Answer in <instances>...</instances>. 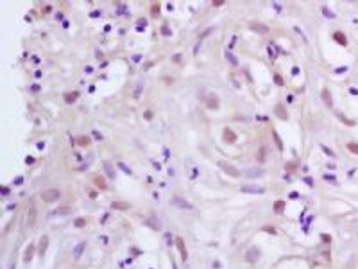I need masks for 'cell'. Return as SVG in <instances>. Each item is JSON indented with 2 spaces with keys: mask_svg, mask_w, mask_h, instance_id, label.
Here are the masks:
<instances>
[{
  "mask_svg": "<svg viewBox=\"0 0 358 269\" xmlns=\"http://www.w3.org/2000/svg\"><path fill=\"white\" fill-rule=\"evenodd\" d=\"M61 197V190L59 188H47L41 190V199L45 203H56V201Z\"/></svg>",
  "mask_w": 358,
  "mask_h": 269,
  "instance_id": "obj_1",
  "label": "cell"
},
{
  "mask_svg": "<svg viewBox=\"0 0 358 269\" xmlns=\"http://www.w3.org/2000/svg\"><path fill=\"white\" fill-rule=\"evenodd\" d=\"M218 167H220L224 172H226V174H229L231 178H240V176H242V172H240L235 165H231V163H228V162H224V160L218 162Z\"/></svg>",
  "mask_w": 358,
  "mask_h": 269,
  "instance_id": "obj_2",
  "label": "cell"
},
{
  "mask_svg": "<svg viewBox=\"0 0 358 269\" xmlns=\"http://www.w3.org/2000/svg\"><path fill=\"white\" fill-rule=\"evenodd\" d=\"M240 190L243 194H265V187L261 185H242Z\"/></svg>",
  "mask_w": 358,
  "mask_h": 269,
  "instance_id": "obj_3",
  "label": "cell"
},
{
  "mask_svg": "<svg viewBox=\"0 0 358 269\" xmlns=\"http://www.w3.org/2000/svg\"><path fill=\"white\" fill-rule=\"evenodd\" d=\"M260 255H261V251L256 248V246H253V248H249V250H247V253H245V260H247V262H251V264H254V262H258Z\"/></svg>",
  "mask_w": 358,
  "mask_h": 269,
  "instance_id": "obj_4",
  "label": "cell"
},
{
  "mask_svg": "<svg viewBox=\"0 0 358 269\" xmlns=\"http://www.w3.org/2000/svg\"><path fill=\"white\" fill-rule=\"evenodd\" d=\"M36 215H38V212H36L34 203H29V208H27V224H29V228H32L36 224Z\"/></svg>",
  "mask_w": 358,
  "mask_h": 269,
  "instance_id": "obj_5",
  "label": "cell"
},
{
  "mask_svg": "<svg viewBox=\"0 0 358 269\" xmlns=\"http://www.w3.org/2000/svg\"><path fill=\"white\" fill-rule=\"evenodd\" d=\"M175 248H177V251H179V255H181V258L186 262V258H188V251H186V246H185V240L181 239V237H175Z\"/></svg>",
  "mask_w": 358,
  "mask_h": 269,
  "instance_id": "obj_6",
  "label": "cell"
},
{
  "mask_svg": "<svg viewBox=\"0 0 358 269\" xmlns=\"http://www.w3.org/2000/svg\"><path fill=\"white\" fill-rule=\"evenodd\" d=\"M222 138H224V142H228V144H235L236 142V133L233 129H229V127H224Z\"/></svg>",
  "mask_w": 358,
  "mask_h": 269,
  "instance_id": "obj_7",
  "label": "cell"
},
{
  "mask_svg": "<svg viewBox=\"0 0 358 269\" xmlns=\"http://www.w3.org/2000/svg\"><path fill=\"white\" fill-rule=\"evenodd\" d=\"M172 205L177 206V208H185V210H192V208H193L188 201H185L183 197H172Z\"/></svg>",
  "mask_w": 358,
  "mask_h": 269,
  "instance_id": "obj_8",
  "label": "cell"
},
{
  "mask_svg": "<svg viewBox=\"0 0 358 269\" xmlns=\"http://www.w3.org/2000/svg\"><path fill=\"white\" fill-rule=\"evenodd\" d=\"M47 248H49V237H47V235H41V237H39V248H38V253H39L41 258L45 257V253H47Z\"/></svg>",
  "mask_w": 358,
  "mask_h": 269,
  "instance_id": "obj_9",
  "label": "cell"
},
{
  "mask_svg": "<svg viewBox=\"0 0 358 269\" xmlns=\"http://www.w3.org/2000/svg\"><path fill=\"white\" fill-rule=\"evenodd\" d=\"M249 27L254 31V32H260V34H267L268 32V27L265 24H261V22H251Z\"/></svg>",
  "mask_w": 358,
  "mask_h": 269,
  "instance_id": "obj_10",
  "label": "cell"
},
{
  "mask_svg": "<svg viewBox=\"0 0 358 269\" xmlns=\"http://www.w3.org/2000/svg\"><path fill=\"white\" fill-rule=\"evenodd\" d=\"M93 183H95V187H97V188H100V190H106V188H107L106 179H104L102 176H99V174H95V176H93Z\"/></svg>",
  "mask_w": 358,
  "mask_h": 269,
  "instance_id": "obj_11",
  "label": "cell"
},
{
  "mask_svg": "<svg viewBox=\"0 0 358 269\" xmlns=\"http://www.w3.org/2000/svg\"><path fill=\"white\" fill-rule=\"evenodd\" d=\"M86 250V242H79L75 248H74V258L75 260H79L81 257H82V251Z\"/></svg>",
  "mask_w": 358,
  "mask_h": 269,
  "instance_id": "obj_12",
  "label": "cell"
},
{
  "mask_svg": "<svg viewBox=\"0 0 358 269\" xmlns=\"http://www.w3.org/2000/svg\"><path fill=\"white\" fill-rule=\"evenodd\" d=\"M206 106H208V109H218V97L217 95H210L206 99Z\"/></svg>",
  "mask_w": 358,
  "mask_h": 269,
  "instance_id": "obj_13",
  "label": "cell"
},
{
  "mask_svg": "<svg viewBox=\"0 0 358 269\" xmlns=\"http://www.w3.org/2000/svg\"><path fill=\"white\" fill-rule=\"evenodd\" d=\"M111 208H113V210H129L131 205L124 203V201H113V203H111Z\"/></svg>",
  "mask_w": 358,
  "mask_h": 269,
  "instance_id": "obj_14",
  "label": "cell"
},
{
  "mask_svg": "<svg viewBox=\"0 0 358 269\" xmlns=\"http://www.w3.org/2000/svg\"><path fill=\"white\" fill-rule=\"evenodd\" d=\"M322 101H324V104L326 106H333V101H331V94H329V90L328 88H322Z\"/></svg>",
  "mask_w": 358,
  "mask_h": 269,
  "instance_id": "obj_15",
  "label": "cell"
},
{
  "mask_svg": "<svg viewBox=\"0 0 358 269\" xmlns=\"http://www.w3.org/2000/svg\"><path fill=\"white\" fill-rule=\"evenodd\" d=\"M243 174H245V176H251V178H261L265 172H263L261 169H247Z\"/></svg>",
  "mask_w": 358,
  "mask_h": 269,
  "instance_id": "obj_16",
  "label": "cell"
},
{
  "mask_svg": "<svg viewBox=\"0 0 358 269\" xmlns=\"http://www.w3.org/2000/svg\"><path fill=\"white\" fill-rule=\"evenodd\" d=\"M333 40L337 41L339 45H344V47H346V45H347V40H346V36H344V34H342L340 31H337V32L333 34Z\"/></svg>",
  "mask_w": 358,
  "mask_h": 269,
  "instance_id": "obj_17",
  "label": "cell"
},
{
  "mask_svg": "<svg viewBox=\"0 0 358 269\" xmlns=\"http://www.w3.org/2000/svg\"><path fill=\"white\" fill-rule=\"evenodd\" d=\"M285 206H286V201H283V199H278L276 203H274V214H283Z\"/></svg>",
  "mask_w": 358,
  "mask_h": 269,
  "instance_id": "obj_18",
  "label": "cell"
},
{
  "mask_svg": "<svg viewBox=\"0 0 358 269\" xmlns=\"http://www.w3.org/2000/svg\"><path fill=\"white\" fill-rule=\"evenodd\" d=\"M77 97H79V92H68V94H64V95H63L64 102H68V104L75 102V99H77Z\"/></svg>",
  "mask_w": 358,
  "mask_h": 269,
  "instance_id": "obj_19",
  "label": "cell"
},
{
  "mask_svg": "<svg viewBox=\"0 0 358 269\" xmlns=\"http://www.w3.org/2000/svg\"><path fill=\"white\" fill-rule=\"evenodd\" d=\"M32 255H34V244H29L27 250H25V255H24V260H25V262H31V260H32Z\"/></svg>",
  "mask_w": 358,
  "mask_h": 269,
  "instance_id": "obj_20",
  "label": "cell"
},
{
  "mask_svg": "<svg viewBox=\"0 0 358 269\" xmlns=\"http://www.w3.org/2000/svg\"><path fill=\"white\" fill-rule=\"evenodd\" d=\"M75 142H77L81 147H88L90 144H92V138H90V137H84V134H82V137H77Z\"/></svg>",
  "mask_w": 358,
  "mask_h": 269,
  "instance_id": "obj_21",
  "label": "cell"
},
{
  "mask_svg": "<svg viewBox=\"0 0 358 269\" xmlns=\"http://www.w3.org/2000/svg\"><path fill=\"white\" fill-rule=\"evenodd\" d=\"M276 113H278V117H279L281 120H286V119H288V113H285L283 104H278V106H276Z\"/></svg>",
  "mask_w": 358,
  "mask_h": 269,
  "instance_id": "obj_22",
  "label": "cell"
},
{
  "mask_svg": "<svg viewBox=\"0 0 358 269\" xmlns=\"http://www.w3.org/2000/svg\"><path fill=\"white\" fill-rule=\"evenodd\" d=\"M272 137H274V142H276L278 151H283V142H281V138H279V134H278L276 129H272Z\"/></svg>",
  "mask_w": 358,
  "mask_h": 269,
  "instance_id": "obj_23",
  "label": "cell"
},
{
  "mask_svg": "<svg viewBox=\"0 0 358 269\" xmlns=\"http://www.w3.org/2000/svg\"><path fill=\"white\" fill-rule=\"evenodd\" d=\"M72 210H70V206H63V208H57V210H54L52 214L54 215H66V214H70Z\"/></svg>",
  "mask_w": 358,
  "mask_h": 269,
  "instance_id": "obj_24",
  "label": "cell"
},
{
  "mask_svg": "<svg viewBox=\"0 0 358 269\" xmlns=\"http://www.w3.org/2000/svg\"><path fill=\"white\" fill-rule=\"evenodd\" d=\"M74 226H75V228H84V226H86V219H84V217H77V219L74 221Z\"/></svg>",
  "mask_w": 358,
  "mask_h": 269,
  "instance_id": "obj_25",
  "label": "cell"
},
{
  "mask_svg": "<svg viewBox=\"0 0 358 269\" xmlns=\"http://www.w3.org/2000/svg\"><path fill=\"white\" fill-rule=\"evenodd\" d=\"M150 14L154 16V18H158V14H160V4H152V7H150Z\"/></svg>",
  "mask_w": 358,
  "mask_h": 269,
  "instance_id": "obj_26",
  "label": "cell"
},
{
  "mask_svg": "<svg viewBox=\"0 0 358 269\" xmlns=\"http://www.w3.org/2000/svg\"><path fill=\"white\" fill-rule=\"evenodd\" d=\"M297 169V162H288V163H285V170H288V172H292V170H296Z\"/></svg>",
  "mask_w": 358,
  "mask_h": 269,
  "instance_id": "obj_27",
  "label": "cell"
},
{
  "mask_svg": "<svg viewBox=\"0 0 358 269\" xmlns=\"http://www.w3.org/2000/svg\"><path fill=\"white\" fill-rule=\"evenodd\" d=\"M256 160H258L260 163H263V162H265V147H260V152L256 154Z\"/></svg>",
  "mask_w": 358,
  "mask_h": 269,
  "instance_id": "obj_28",
  "label": "cell"
},
{
  "mask_svg": "<svg viewBox=\"0 0 358 269\" xmlns=\"http://www.w3.org/2000/svg\"><path fill=\"white\" fill-rule=\"evenodd\" d=\"M145 25H147V20H145V18H140V20L136 22V29H138V31H143Z\"/></svg>",
  "mask_w": 358,
  "mask_h": 269,
  "instance_id": "obj_29",
  "label": "cell"
},
{
  "mask_svg": "<svg viewBox=\"0 0 358 269\" xmlns=\"http://www.w3.org/2000/svg\"><path fill=\"white\" fill-rule=\"evenodd\" d=\"M347 149L354 154H358V144H353V142H347Z\"/></svg>",
  "mask_w": 358,
  "mask_h": 269,
  "instance_id": "obj_30",
  "label": "cell"
},
{
  "mask_svg": "<svg viewBox=\"0 0 358 269\" xmlns=\"http://www.w3.org/2000/svg\"><path fill=\"white\" fill-rule=\"evenodd\" d=\"M104 167H106V170H107V176H109V178H115V172L111 170V163H109V162H104Z\"/></svg>",
  "mask_w": 358,
  "mask_h": 269,
  "instance_id": "obj_31",
  "label": "cell"
},
{
  "mask_svg": "<svg viewBox=\"0 0 358 269\" xmlns=\"http://www.w3.org/2000/svg\"><path fill=\"white\" fill-rule=\"evenodd\" d=\"M118 167H120V169H122V170H124V172H125V174H132V170H131V169H129V167H127V165H125V163H122V162H118Z\"/></svg>",
  "mask_w": 358,
  "mask_h": 269,
  "instance_id": "obj_32",
  "label": "cell"
},
{
  "mask_svg": "<svg viewBox=\"0 0 358 269\" xmlns=\"http://www.w3.org/2000/svg\"><path fill=\"white\" fill-rule=\"evenodd\" d=\"M226 58H228V61H231V65H233V66H236V65H238V61L235 59V56H233V54H229V52H228V54H226Z\"/></svg>",
  "mask_w": 358,
  "mask_h": 269,
  "instance_id": "obj_33",
  "label": "cell"
},
{
  "mask_svg": "<svg viewBox=\"0 0 358 269\" xmlns=\"http://www.w3.org/2000/svg\"><path fill=\"white\" fill-rule=\"evenodd\" d=\"M274 81H276L278 86H283V77H281L279 74H274Z\"/></svg>",
  "mask_w": 358,
  "mask_h": 269,
  "instance_id": "obj_34",
  "label": "cell"
},
{
  "mask_svg": "<svg viewBox=\"0 0 358 269\" xmlns=\"http://www.w3.org/2000/svg\"><path fill=\"white\" fill-rule=\"evenodd\" d=\"M263 232H267V233H272V235H276V228H274V226H263Z\"/></svg>",
  "mask_w": 358,
  "mask_h": 269,
  "instance_id": "obj_35",
  "label": "cell"
},
{
  "mask_svg": "<svg viewBox=\"0 0 358 269\" xmlns=\"http://www.w3.org/2000/svg\"><path fill=\"white\" fill-rule=\"evenodd\" d=\"M140 92H142V83H138L136 90H134V99H138V97H140Z\"/></svg>",
  "mask_w": 358,
  "mask_h": 269,
  "instance_id": "obj_36",
  "label": "cell"
},
{
  "mask_svg": "<svg viewBox=\"0 0 358 269\" xmlns=\"http://www.w3.org/2000/svg\"><path fill=\"white\" fill-rule=\"evenodd\" d=\"M321 147H322V151H324V152H326L328 156H335V152H333L331 149H328V147H324V145H321Z\"/></svg>",
  "mask_w": 358,
  "mask_h": 269,
  "instance_id": "obj_37",
  "label": "cell"
},
{
  "mask_svg": "<svg viewBox=\"0 0 358 269\" xmlns=\"http://www.w3.org/2000/svg\"><path fill=\"white\" fill-rule=\"evenodd\" d=\"M321 239H322L326 244H329V242H331V237H329V235H326V233H322V235H321Z\"/></svg>",
  "mask_w": 358,
  "mask_h": 269,
  "instance_id": "obj_38",
  "label": "cell"
},
{
  "mask_svg": "<svg viewBox=\"0 0 358 269\" xmlns=\"http://www.w3.org/2000/svg\"><path fill=\"white\" fill-rule=\"evenodd\" d=\"M161 32H163L165 36H170V34H172V32H170V31L167 29V25H163V27H161Z\"/></svg>",
  "mask_w": 358,
  "mask_h": 269,
  "instance_id": "obj_39",
  "label": "cell"
},
{
  "mask_svg": "<svg viewBox=\"0 0 358 269\" xmlns=\"http://www.w3.org/2000/svg\"><path fill=\"white\" fill-rule=\"evenodd\" d=\"M100 13H102V11H99V9L92 11V18H97V16H100Z\"/></svg>",
  "mask_w": 358,
  "mask_h": 269,
  "instance_id": "obj_40",
  "label": "cell"
},
{
  "mask_svg": "<svg viewBox=\"0 0 358 269\" xmlns=\"http://www.w3.org/2000/svg\"><path fill=\"white\" fill-rule=\"evenodd\" d=\"M93 137H95L97 140H102V134H100V133H97V131H93Z\"/></svg>",
  "mask_w": 358,
  "mask_h": 269,
  "instance_id": "obj_41",
  "label": "cell"
},
{
  "mask_svg": "<svg viewBox=\"0 0 358 269\" xmlns=\"http://www.w3.org/2000/svg\"><path fill=\"white\" fill-rule=\"evenodd\" d=\"M145 119H147V120L152 119V111H145Z\"/></svg>",
  "mask_w": 358,
  "mask_h": 269,
  "instance_id": "obj_42",
  "label": "cell"
},
{
  "mask_svg": "<svg viewBox=\"0 0 358 269\" xmlns=\"http://www.w3.org/2000/svg\"><path fill=\"white\" fill-rule=\"evenodd\" d=\"M25 163H27V165H31V163H34V158H29V156H27V158H25Z\"/></svg>",
  "mask_w": 358,
  "mask_h": 269,
  "instance_id": "obj_43",
  "label": "cell"
},
{
  "mask_svg": "<svg viewBox=\"0 0 358 269\" xmlns=\"http://www.w3.org/2000/svg\"><path fill=\"white\" fill-rule=\"evenodd\" d=\"M322 11H324V14H326V16H331V18H333V13H331V11H328V9H326V7H324V9H322Z\"/></svg>",
  "mask_w": 358,
  "mask_h": 269,
  "instance_id": "obj_44",
  "label": "cell"
},
{
  "mask_svg": "<svg viewBox=\"0 0 358 269\" xmlns=\"http://www.w3.org/2000/svg\"><path fill=\"white\" fill-rule=\"evenodd\" d=\"M9 194V188L7 187H2V196H7Z\"/></svg>",
  "mask_w": 358,
  "mask_h": 269,
  "instance_id": "obj_45",
  "label": "cell"
},
{
  "mask_svg": "<svg viewBox=\"0 0 358 269\" xmlns=\"http://www.w3.org/2000/svg\"><path fill=\"white\" fill-rule=\"evenodd\" d=\"M220 6H224V2H220V0L218 2H213V7H220Z\"/></svg>",
  "mask_w": 358,
  "mask_h": 269,
  "instance_id": "obj_46",
  "label": "cell"
},
{
  "mask_svg": "<svg viewBox=\"0 0 358 269\" xmlns=\"http://www.w3.org/2000/svg\"><path fill=\"white\" fill-rule=\"evenodd\" d=\"M43 11H45V14H47V13H50V11H52V7H50V6H45V9H43Z\"/></svg>",
  "mask_w": 358,
  "mask_h": 269,
  "instance_id": "obj_47",
  "label": "cell"
},
{
  "mask_svg": "<svg viewBox=\"0 0 358 269\" xmlns=\"http://www.w3.org/2000/svg\"><path fill=\"white\" fill-rule=\"evenodd\" d=\"M21 181H24V178H16V179H14V183H16V185H20Z\"/></svg>",
  "mask_w": 358,
  "mask_h": 269,
  "instance_id": "obj_48",
  "label": "cell"
},
{
  "mask_svg": "<svg viewBox=\"0 0 358 269\" xmlns=\"http://www.w3.org/2000/svg\"><path fill=\"white\" fill-rule=\"evenodd\" d=\"M290 197H292V199H296V197H299V194H297V192H292V194H290Z\"/></svg>",
  "mask_w": 358,
  "mask_h": 269,
  "instance_id": "obj_49",
  "label": "cell"
}]
</instances>
